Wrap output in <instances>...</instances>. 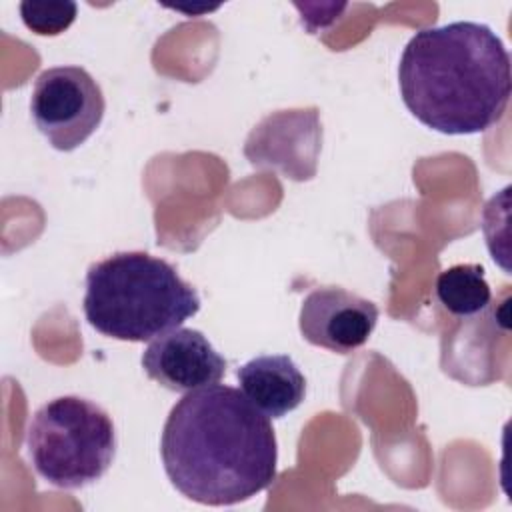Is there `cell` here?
<instances>
[{"label": "cell", "instance_id": "cell-6", "mask_svg": "<svg viewBox=\"0 0 512 512\" xmlns=\"http://www.w3.org/2000/svg\"><path fill=\"white\" fill-rule=\"evenodd\" d=\"M322 148L318 108H294L268 114L246 138L244 154L254 168L278 170L290 180H310L316 174Z\"/></svg>", "mask_w": 512, "mask_h": 512}, {"label": "cell", "instance_id": "cell-8", "mask_svg": "<svg viewBox=\"0 0 512 512\" xmlns=\"http://www.w3.org/2000/svg\"><path fill=\"white\" fill-rule=\"evenodd\" d=\"M142 368L172 392H192L218 384L226 374V360L200 330L174 328L148 344Z\"/></svg>", "mask_w": 512, "mask_h": 512}, {"label": "cell", "instance_id": "cell-11", "mask_svg": "<svg viewBox=\"0 0 512 512\" xmlns=\"http://www.w3.org/2000/svg\"><path fill=\"white\" fill-rule=\"evenodd\" d=\"M76 12L78 6L70 0H26L20 4V18L24 26L38 36L62 34L76 20Z\"/></svg>", "mask_w": 512, "mask_h": 512}, {"label": "cell", "instance_id": "cell-2", "mask_svg": "<svg viewBox=\"0 0 512 512\" xmlns=\"http://www.w3.org/2000/svg\"><path fill=\"white\" fill-rule=\"evenodd\" d=\"M398 86L424 126L450 136L478 134L508 106L510 54L486 24L464 20L424 28L400 56Z\"/></svg>", "mask_w": 512, "mask_h": 512}, {"label": "cell", "instance_id": "cell-1", "mask_svg": "<svg viewBox=\"0 0 512 512\" xmlns=\"http://www.w3.org/2000/svg\"><path fill=\"white\" fill-rule=\"evenodd\" d=\"M160 456L182 496L206 506H230L276 480L278 444L270 418L242 390L212 384L186 392L172 406Z\"/></svg>", "mask_w": 512, "mask_h": 512}, {"label": "cell", "instance_id": "cell-10", "mask_svg": "<svg viewBox=\"0 0 512 512\" xmlns=\"http://www.w3.org/2000/svg\"><path fill=\"white\" fill-rule=\"evenodd\" d=\"M434 292L444 310L458 318H472L492 302V290L480 264H454L442 270Z\"/></svg>", "mask_w": 512, "mask_h": 512}, {"label": "cell", "instance_id": "cell-7", "mask_svg": "<svg viewBox=\"0 0 512 512\" xmlns=\"http://www.w3.org/2000/svg\"><path fill=\"white\" fill-rule=\"evenodd\" d=\"M378 322V306L342 286L314 288L300 306L298 326L306 342L338 354L364 346Z\"/></svg>", "mask_w": 512, "mask_h": 512}, {"label": "cell", "instance_id": "cell-5", "mask_svg": "<svg viewBox=\"0 0 512 512\" xmlns=\"http://www.w3.org/2000/svg\"><path fill=\"white\" fill-rule=\"evenodd\" d=\"M106 100L100 84L80 66H54L38 74L30 114L52 148L70 152L100 126Z\"/></svg>", "mask_w": 512, "mask_h": 512}, {"label": "cell", "instance_id": "cell-4", "mask_svg": "<svg viewBox=\"0 0 512 512\" xmlns=\"http://www.w3.org/2000/svg\"><path fill=\"white\" fill-rule=\"evenodd\" d=\"M26 450L42 480L56 488L78 490L100 480L112 466L116 428L96 402L58 396L30 418Z\"/></svg>", "mask_w": 512, "mask_h": 512}, {"label": "cell", "instance_id": "cell-9", "mask_svg": "<svg viewBox=\"0 0 512 512\" xmlns=\"http://www.w3.org/2000/svg\"><path fill=\"white\" fill-rule=\"evenodd\" d=\"M244 396L268 418L296 410L306 396V378L288 354H262L236 370Z\"/></svg>", "mask_w": 512, "mask_h": 512}, {"label": "cell", "instance_id": "cell-3", "mask_svg": "<svg viewBox=\"0 0 512 512\" xmlns=\"http://www.w3.org/2000/svg\"><path fill=\"white\" fill-rule=\"evenodd\" d=\"M82 308L100 334L146 342L198 314L200 296L170 262L134 250L90 264Z\"/></svg>", "mask_w": 512, "mask_h": 512}]
</instances>
